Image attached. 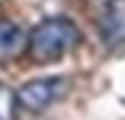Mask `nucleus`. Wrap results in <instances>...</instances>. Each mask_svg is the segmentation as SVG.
<instances>
[{
	"instance_id": "obj_5",
	"label": "nucleus",
	"mask_w": 125,
	"mask_h": 120,
	"mask_svg": "<svg viewBox=\"0 0 125 120\" xmlns=\"http://www.w3.org/2000/svg\"><path fill=\"white\" fill-rule=\"evenodd\" d=\"M18 95L13 88L0 85V120H15L18 118Z\"/></svg>"
},
{
	"instance_id": "obj_2",
	"label": "nucleus",
	"mask_w": 125,
	"mask_h": 120,
	"mask_svg": "<svg viewBox=\"0 0 125 120\" xmlns=\"http://www.w3.org/2000/svg\"><path fill=\"white\" fill-rule=\"evenodd\" d=\"M68 78L65 75H50V78H38L30 83L20 85L15 90L18 105L28 110V113H43L50 105H55L58 100L68 93Z\"/></svg>"
},
{
	"instance_id": "obj_4",
	"label": "nucleus",
	"mask_w": 125,
	"mask_h": 120,
	"mask_svg": "<svg viewBox=\"0 0 125 120\" xmlns=\"http://www.w3.org/2000/svg\"><path fill=\"white\" fill-rule=\"evenodd\" d=\"M28 48V33L18 23L8 18H0V65L13 63Z\"/></svg>"
},
{
	"instance_id": "obj_3",
	"label": "nucleus",
	"mask_w": 125,
	"mask_h": 120,
	"mask_svg": "<svg viewBox=\"0 0 125 120\" xmlns=\"http://www.w3.org/2000/svg\"><path fill=\"white\" fill-rule=\"evenodd\" d=\"M98 33L105 48L125 45V0H110L98 23Z\"/></svg>"
},
{
	"instance_id": "obj_1",
	"label": "nucleus",
	"mask_w": 125,
	"mask_h": 120,
	"mask_svg": "<svg viewBox=\"0 0 125 120\" xmlns=\"http://www.w3.org/2000/svg\"><path fill=\"white\" fill-rule=\"evenodd\" d=\"M80 45V30L70 18H45L28 33L25 53L38 65H50L62 60Z\"/></svg>"
},
{
	"instance_id": "obj_6",
	"label": "nucleus",
	"mask_w": 125,
	"mask_h": 120,
	"mask_svg": "<svg viewBox=\"0 0 125 120\" xmlns=\"http://www.w3.org/2000/svg\"><path fill=\"white\" fill-rule=\"evenodd\" d=\"M90 3H110V0H90Z\"/></svg>"
}]
</instances>
